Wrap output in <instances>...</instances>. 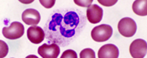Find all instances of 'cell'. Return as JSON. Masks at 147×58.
Returning <instances> with one entry per match:
<instances>
[{"label":"cell","mask_w":147,"mask_h":58,"mask_svg":"<svg viewBox=\"0 0 147 58\" xmlns=\"http://www.w3.org/2000/svg\"><path fill=\"white\" fill-rule=\"evenodd\" d=\"M84 26V16L78 10L53 13L44 27L45 37L53 43L65 47L81 33Z\"/></svg>","instance_id":"obj_1"},{"label":"cell","mask_w":147,"mask_h":58,"mask_svg":"<svg viewBox=\"0 0 147 58\" xmlns=\"http://www.w3.org/2000/svg\"><path fill=\"white\" fill-rule=\"evenodd\" d=\"M113 30L111 26L107 24H102L93 28L91 30V38L95 42H105L109 40L112 36Z\"/></svg>","instance_id":"obj_2"},{"label":"cell","mask_w":147,"mask_h":58,"mask_svg":"<svg viewBox=\"0 0 147 58\" xmlns=\"http://www.w3.org/2000/svg\"><path fill=\"white\" fill-rule=\"evenodd\" d=\"M118 30L120 34L125 37H132L136 33V23L131 18H123L119 22Z\"/></svg>","instance_id":"obj_3"},{"label":"cell","mask_w":147,"mask_h":58,"mask_svg":"<svg viewBox=\"0 0 147 58\" xmlns=\"http://www.w3.org/2000/svg\"><path fill=\"white\" fill-rule=\"evenodd\" d=\"M24 26L19 22H13L9 27L3 29V34L9 40H16L22 37L24 34Z\"/></svg>","instance_id":"obj_4"},{"label":"cell","mask_w":147,"mask_h":58,"mask_svg":"<svg viewBox=\"0 0 147 58\" xmlns=\"http://www.w3.org/2000/svg\"><path fill=\"white\" fill-rule=\"evenodd\" d=\"M147 43L144 40H135L129 47L130 54L133 58H143L146 55Z\"/></svg>","instance_id":"obj_5"},{"label":"cell","mask_w":147,"mask_h":58,"mask_svg":"<svg viewBox=\"0 0 147 58\" xmlns=\"http://www.w3.org/2000/svg\"><path fill=\"white\" fill-rule=\"evenodd\" d=\"M60 47L56 43L43 44L38 48V53L43 58H57L60 54Z\"/></svg>","instance_id":"obj_6"},{"label":"cell","mask_w":147,"mask_h":58,"mask_svg":"<svg viewBox=\"0 0 147 58\" xmlns=\"http://www.w3.org/2000/svg\"><path fill=\"white\" fill-rule=\"evenodd\" d=\"M27 37L30 42L34 44H38L44 40L45 32L40 26H32L27 30Z\"/></svg>","instance_id":"obj_7"},{"label":"cell","mask_w":147,"mask_h":58,"mask_svg":"<svg viewBox=\"0 0 147 58\" xmlns=\"http://www.w3.org/2000/svg\"><path fill=\"white\" fill-rule=\"evenodd\" d=\"M87 19L92 24H96L101 22L103 16V10L98 5H90L86 12Z\"/></svg>","instance_id":"obj_8"},{"label":"cell","mask_w":147,"mask_h":58,"mask_svg":"<svg viewBox=\"0 0 147 58\" xmlns=\"http://www.w3.org/2000/svg\"><path fill=\"white\" fill-rule=\"evenodd\" d=\"M22 20L26 25H37L40 21V14L36 9H28L22 14Z\"/></svg>","instance_id":"obj_9"},{"label":"cell","mask_w":147,"mask_h":58,"mask_svg":"<svg viewBox=\"0 0 147 58\" xmlns=\"http://www.w3.org/2000/svg\"><path fill=\"white\" fill-rule=\"evenodd\" d=\"M119 48L114 44H105L99 49L98 56L99 58H118Z\"/></svg>","instance_id":"obj_10"},{"label":"cell","mask_w":147,"mask_h":58,"mask_svg":"<svg viewBox=\"0 0 147 58\" xmlns=\"http://www.w3.org/2000/svg\"><path fill=\"white\" fill-rule=\"evenodd\" d=\"M132 10L136 15L146 16L147 15L146 0H136L132 4Z\"/></svg>","instance_id":"obj_11"},{"label":"cell","mask_w":147,"mask_h":58,"mask_svg":"<svg viewBox=\"0 0 147 58\" xmlns=\"http://www.w3.org/2000/svg\"><path fill=\"white\" fill-rule=\"evenodd\" d=\"M81 58H95L94 51L91 48H86L80 53Z\"/></svg>","instance_id":"obj_12"},{"label":"cell","mask_w":147,"mask_h":58,"mask_svg":"<svg viewBox=\"0 0 147 58\" xmlns=\"http://www.w3.org/2000/svg\"><path fill=\"white\" fill-rule=\"evenodd\" d=\"M0 57H5V56L8 54L9 52V48L8 45L3 40L0 41Z\"/></svg>","instance_id":"obj_13"},{"label":"cell","mask_w":147,"mask_h":58,"mask_svg":"<svg viewBox=\"0 0 147 58\" xmlns=\"http://www.w3.org/2000/svg\"><path fill=\"white\" fill-rule=\"evenodd\" d=\"M78 55L75 51H72V50H67L65 51L61 55V58H77Z\"/></svg>","instance_id":"obj_14"},{"label":"cell","mask_w":147,"mask_h":58,"mask_svg":"<svg viewBox=\"0 0 147 58\" xmlns=\"http://www.w3.org/2000/svg\"><path fill=\"white\" fill-rule=\"evenodd\" d=\"M92 2L93 0H74V3L81 7H89L92 4Z\"/></svg>","instance_id":"obj_15"},{"label":"cell","mask_w":147,"mask_h":58,"mask_svg":"<svg viewBox=\"0 0 147 58\" xmlns=\"http://www.w3.org/2000/svg\"><path fill=\"white\" fill-rule=\"evenodd\" d=\"M40 3L43 6H44L47 9H50V8H52L54 5L56 1L55 0H47V1H45V0H40Z\"/></svg>","instance_id":"obj_16"},{"label":"cell","mask_w":147,"mask_h":58,"mask_svg":"<svg viewBox=\"0 0 147 58\" xmlns=\"http://www.w3.org/2000/svg\"><path fill=\"white\" fill-rule=\"evenodd\" d=\"M98 3L100 4H102L104 6H106V7H110L112 5H115L117 3V0H98Z\"/></svg>","instance_id":"obj_17"},{"label":"cell","mask_w":147,"mask_h":58,"mask_svg":"<svg viewBox=\"0 0 147 58\" xmlns=\"http://www.w3.org/2000/svg\"><path fill=\"white\" fill-rule=\"evenodd\" d=\"M21 2H22V3H32L33 1H29V2H25V1L23 2V1H21Z\"/></svg>","instance_id":"obj_18"}]
</instances>
